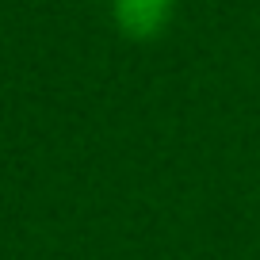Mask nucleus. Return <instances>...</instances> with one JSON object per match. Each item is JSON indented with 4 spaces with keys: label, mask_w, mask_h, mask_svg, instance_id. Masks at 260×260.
Here are the masks:
<instances>
[{
    "label": "nucleus",
    "mask_w": 260,
    "mask_h": 260,
    "mask_svg": "<svg viewBox=\"0 0 260 260\" xmlns=\"http://www.w3.org/2000/svg\"><path fill=\"white\" fill-rule=\"evenodd\" d=\"M176 0H111V23L130 42H153L169 31Z\"/></svg>",
    "instance_id": "1"
}]
</instances>
